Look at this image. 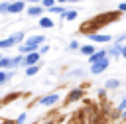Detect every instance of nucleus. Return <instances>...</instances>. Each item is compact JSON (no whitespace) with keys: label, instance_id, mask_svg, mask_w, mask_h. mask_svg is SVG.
I'll return each instance as SVG.
<instances>
[{"label":"nucleus","instance_id":"obj_34","mask_svg":"<svg viewBox=\"0 0 126 124\" xmlns=\"http://www.w3.org/2000/svg\"><path fill=\"white\" fill-rule=\"evenodd\" d=\"M94 124H106V122H104V120H96Z\"/></svg>","mask_w":126,"mask_h":124},{"label":"nucleus","instance_id":"obj_36","mask_svg":"<svg viewBox=\"0 0 126 124\" xmlns=\"http://www.w3.org/2000/svg\"><path fill=\"white\" fill-rule=\"evenodd\" d=\"M0 59H2V53H0Z\"/></svg>","mask_w":126,"mask_h":124},{"label":"nucleus","instance_id":"obj_28","mask_svg":"<svg viewBox=\"0 0 126 124\" xmlns=\"http://www.w3.org/2000/svg\"><path fill=\"white\" fill-rule=\"evenodd\" d=\"M79 47H81V45H79V43H77L75 39H73V41L69 43V49H79Z\"/></svg>","mask_w":126,"mask_h":124},{"label":"nucleus","instance_id":"obj_32","mask_svg":"<svg viewBox=\"0 0 126 124\" xmlns=\"http://www.w3.org/2000/svg\"><path fill=\"white\" fill-rule=\"evenodd\" d=\"M43 124H57V120H47V122H43Z\"/></svg>","mask_w":126,"mask_h":124},{"label":"nucleus","instance_id":"obj_4","mask_svg":"<svg viewBox=\"0 0 126 124\" xmlns=\"http://www.w3.org/2000/svg\"><path fill=\"white\" fill-rule=\"evenodd\" d=\"M37 61H39V53H37V51H32V53L24 55V61H22V65H26V67H32V65H37Z\"/></svg>","mask_w":126,"mask_h":124},{"label":"nucleus","instance_id":"obj_38","mask_svg":"<svg viewBox=\"0 0 126 124\" xmlns=\"http://www.w3.org/2000/svg\"><path fill=\"white\" fill-rule=\"evenodd\" d=\"M124 2H126V0H124Z\"/></svg>","mask_w":126,"mask_h":124},{"label":"nucleus","instance_id":"obj_12","mask_svg":"<svg viewBox=\"0 0 126 124\" xmlns=\"http://www.w3.org/2000/svg\"><path fill=\"white\" fill-rule=\"evenodd\" d=\"M79 51H81L83 55H89V57H91V55H93V53H94L96 49H94V45L87 43V45H81V47H79Z\"/></svg>","mask_w":126,"mask_h":124},{"label":"nucleus","instance_id":"obj_24","mask_svg":"<svg viewBox=\"0 0 126 124\" xmlns=\"http://www.w3.org/2000/svg\"><path fill=\"white\" fill-rule=\"evenodd\" d=\"M22 61H24V55H18V57L12 59V65H14V67H16V65H22Z\"/></svg>","mask_w":126,"mask_h":124},{"label":"nucleus","instance_id":"obj_18","mask_svg":"<svg viewBox=\"0 0 126 124\" xmlns=\"http://www.w3.org/2000/svg\"><path fill=\"white\" fill-rule=\"evenodd\" d=\"M49 12H51V14H59V16H63L67 10H65L63 6H51V8H49Z\"/></svg>","mask_w":126,"mask_h":124},{"label":"nucleus","instance_id":"obj_35","mask_svg":"<svg viewBox=\"0 0 126 124\" xmlns=\"http://www.w3.org/2000/svg\"><path fill=\"white\" fill-rule=\"evenodd\" d=\"M57 2H73V0H57Z\"/></svg>","mask_w":126,"mask_h":124},{"label":"nucleus","instance_id":"obj_2","mask_svg":"<svg viewBox=\"0 0 126 124\" xmlns=\"http://www.w3.org/2000/svg\"><path fill=\"white\" fill-rule=\"evenodd\" d=\"M26 45H30L33 51H37L43 43H45V37L43 35H30V37H26V41H24Z\"/></svg>","mask_w":126,"mask_h":124},{"label":"nucleus","instance_id":"obj_8","mask_svg":"<svg viewBox=\"0 0 126 124\" xmlns=\"http://www.w3.org/2000/svg\"><path fill=\"white\" fill-rule=\"evenodd\" d=\"M81 98H83V89L81 87L69 91V94H67V102H75V100H81Z\"/></svg>","mask_w":126,"mask_h":124},{"label":"nucleus","instance_id":"obj_14","mask_svg":"<svg viewBox=\"0 0 126 124\" xmlns=\"http://www.w3.org/2000/svg\"><path fill=\"white\" fill-rule=\"evenodd\" d=\"M14 45H16V41L12 39V35H10L8 39H0V49H6V47L10 49V47H14Z\"/></svg>","mask_w":126,"mask_h":124},{"label":"nucleus","instance_id":"obj_30","mask_svg":"<svg viewBox=\"0 0 126 124\" xmlns=\"http://www.w3.org/2000/svg\"><path fill=\"white\" fill-rule=\"evenodd\" d=\"M2 124H16V120H2Z\"/></svg>","mask_w":126,"mask_h":124},{"label":"nucleus","instance_id":"obj_10","mask_svg":"<svg viewBox=\"0 0 126 124\" xmlns=\"http://www.w3.org/2000/svg\"><path fill=\"white\" fill-rule=\"evenodd\" d=\"M122 47H124V45H120V43H114L110 49H106V55H114V57H118V55H122Z\"/></svg>","mask_w":126,"mask_h":124},{"label":"nucleus","instance_id":"obj_25","mask_svg":"<svg viewBox=\"0 0 126 124\" xmlns=\"http://www.w3.org/2000/svg\"><path fill=\"white\" fill-rule=\"evenodd\" d=\"M26 118H28V114H26V112H22V114L16 118V124H24V122H26Z\"/></svg>","mask_w":126,"mask_h":124},{"label":"nucleus","instance_id":"obj_9","mask_svg":"<svg viewBox=\"0 0 126 124\" xmlns=\"http://www.w3.org/2000/svg\"><path fill=\"white\" fill-rule=\"evenodd\" d=\"M91 39L96 41V43H108V41L112 39V35H106V33H93Z\"/></svg>","mask_w":126,"mask_h":124},{"label":"nucleus","instance_id":"obj_11","mask_svg":"<svg viewBox=\"0 0 126 124\" xmlns=\"http://www.w3.org/2000/svg\"><path fill=\"white\" fill-rule=\"evenodd\" d=\"M39 26H41V28H45V30H49V28H53L55 24H53V20H51V18L41 16V18H39Z\"/></svg>","mask_w":126,"mask_h":124},{"label":"nucleus","instance_id":"obj_26","mask_svg":"<svg viewBox=\"0 0 126 124\" xmlns=\"http://www.w3.org/2000/svg\"><path fill=\"white\" fill-rule=\"evenodd\" d=\"M47 51H49V45H45V43H43V45L37 49V53H39V55H41V53H47Z\"/></svg>","mask_w":126,"mask_h":124},{"label":"nucleus","instance_id":"obj_5","mask_svg":"<svg viewBox=\"0 0 126 124\" xmlns=\"http://www.w3.org/2000/svg\"><path fill=\"white\" fill-rule=\"evenodd\" d=\"M57 100H59V94L53 93V94L41 96V98H39V104H41V106H53V104H57Z\"/></svg>","mask_w":126,"mask_h":124},{"label":"nucleus","instance_id":"obj_21","mask_svg":"<svg viewBox=\"0 0 126 124\" xmlns=\"http://www.w3.org/2000/svg\"><path fill=\"white\" fill-rule=\"evenodd\" d=\"M10 79H12V73H4V71H0V85L6 83V81H10Z\"/></svg>","mask_w":126,"mask_h":124},{"label":"nucleus","instance_id":"obj_27","mask_svg":"<svg viewBox=\"0 0 126 124\" xmlns=\"http://www.w3.org/2000/svg\"><path fill=\"white\" fill-rule=\"evenodd\" d=\"M122 110H126V98L122 102H118V112H122Z\"/></svg>","mask_w":126,"mask_h":124},{"label":"nucleus","instance_id":"obj_7","mask_svg":"<svg viewBox=\"0 0 126 124\" xmlns=\"http://www.w3.org/2000/svg\"><path fill=\"white\" fill-rule=\"evenodd\" d=\"M108 55H106V49H100V51H94L91 57H89V63L91 65H94V63H98V61H102V59H106Z\"/></svg>","mask_w":126,"mask_h":124},{"label":"nucleus","instance_id":"obj_6","mask_svg":"<svg viewBox=\"0 0 126 124\" xmlns=\"http://www.w3.org/2000/svg\"><path fill=\"white\" fill-rule=\"evenodd\" d=\"M24 8H26V2H24V0H16V2L10 4L8 14H20V12H24Z\"/></svg>","mask_w":126,"mask_h":124},{"label":"nucleus","instance_id":"obj_15","mask_svg":"<svg viewBox=\"0 0 126 124\" xmlns=\"http://www.w3.org/2000/svg\"><path fill=\"white\" fill-rule=\"evenodd\" d=\"M12 39L16 41V45H20V43H22V41L26 39V35H24V31H16V33L12 35Z\"/></svg>","mask_w":126,"mask_h":124},{"label":"nucleus","instance_id":"obj_31","mask_svg":"<svg viewBox=\"0 0 126 124\" xmlns=\"http://www.w3.org/2000/svg\"><path fill=\"white\" fill-rule=\"evenodd\" d=\"M122 57H124V59H126V45H124V47H122Z\"/></svg>","mask_w":126,"mask_h":124},{"label":"nucleus","instance_id":"obj_1","mask_svg":"<svg viewBox=\"0 0 126 124\" xmlns=\"http://www.w3.org/2000/svg\"><path fill=\"white\" fill-rule=\"evenodd\" d=\"M118 14H104V16H96L94 20H91V22H94V24H83L81 26V31H93V30H96V28H100V26H106V24H110V20H114Z\"/></svg>","mask_w":126,"mask_h":124},{"label":"nucleus","instance_id":"obj_33","mask_svg":"<svg viewBox=\"0 0 126 124\" xmlns=\"http://www.w3.org/2000/svg\"><path fill=\"white\" fill-rule=\"evenodd\" d=\"M24 2H37V4H41V0H24Z\"/></svg>","mask_w":126,"mask_h":124},{"label":"nucleus","instance_id":"obj_17","mask_svg":"<svg viewBox=\"0 0 126 124\" xmlns=\"http://www.w3.org/2000/svg\"><path fill=\"white\" fill-rule=\"evenodd\" d=\"M6 67H8V69H10V67H14L10 57H2V59H0V69H6Z\"/></svg>","mask_w":126,"mask_h":124},{"label":"nucleus","instance_id":"obj_20","mask_svg":"<svg viewBox=\"0 0 126 124\" xmlns=\"http://www.w3.org/2000/svg\"><path fill=\"white\" fill-rule=\"evenodd\" d=\"M104 85H106V89H116V87L120 85V81H118V79H108Z\"/></svg>","mask_w":126,"mask_h":124},{"label":"nucleus","instance_id":"obj_37","mask_svg":"<svg viewBox=\"0 0 126 124\" xmlns=\"http://www.w3.org/2000/svg\"><path fill=\"white\" fill-rule=\"evenodd\" d=\"M73 2H79V0H73Z\"/></svg>","mask_w":126,"mask_h":124},{"label":"nucleus","instance_id":"obj_16","mask_svg":"<svg viewBox=\"0 0 126 124\" xmlns=\"http://www.w3.org/2000/svg\"><path fill=\"white\" fill-rule=\"evenodd\" d=\"M35 73H39V65H32V67H26V75H28V77H33Z\"/></svg>","mask_w":126,"mask_h":124},{"label":"nucleus","instance_id":"obj_3","mask_svg":"<svg viewBox=\"0 0 126 124\" xmlns=\"http://www.w3.org/2000/svg\"><path fill=\"white\" fill-rule=\"evenodd\" d=\"M108 65H110V61H108V57H106V59H102V61H98V63H94V65H91V73H93V75H100L102 71L108 69Z\"/></svg>","mask_w":126,"mask_h":124},{"label":"nucleus","instance_id":"obj_23","mask_svg":"<svg viewBox=\"0 0 126 124\" xmlns=\"http://www.w3.org/2000/svg\"><path fill=\"white\" fill-rule=\"evenodd\" d=\"M53 4H55V0H41V8H47L49 10Z\"/></svg>","mask_w":126,"mask_h":124},{"label":"nucleus","instance_id":"obj_13","mask_svg":"<svg viewBox=\"0 0 126 124\" xmlns=\"http://www.w3.org/2000/svg\"><path fill=\"white\" fill-rule=\"evenodd\" d=\"M41 14H43V8L41 6H30L28 8V16H39L41 18Z\"/></svg>","mask_w":126,"mask_h":124},{"label":"nucleus","instance_id":"obj_29","mask_svg":"<svg viewBox=\"0 0 126 124\" xmlns=\"http://www.w3.org/2000/svg\"><path fill=\"white\" fill-rule=\"evenodd\" d=\"M120 12H126V2H122V4H118V14Z\"/></svg>","mask_w":126,"mask_h":124},{"label":"nucleus","instance_id":"obj_19","mask_svg":"<svg viewBox=\"0 0 126 124\" xmlns=\"http://www.w3.org/2000/svg\"><path fill=\"white\" fill-rule=\"evenodd\" d=\"M63 18H65L67 22H71V20H75V18H77V10H67V12L63 14Z\"/></svg>","mask_w":126,"mask_h":124},{"label":"nucleus","instance_id":"obj_22","mask_svg":"<svg viewBox=\"0 0 126 124\" xmlns=\"http://www.w3.org/2000/svg\"><path fill=\"white\" fill-rule=\"evenodd\" d=\"M10 4H12V2H2V4H0V14H6V12L10 10Z\"/></svg>","mask_w":126,"mask_h":124}]
</instances>
